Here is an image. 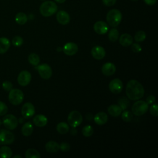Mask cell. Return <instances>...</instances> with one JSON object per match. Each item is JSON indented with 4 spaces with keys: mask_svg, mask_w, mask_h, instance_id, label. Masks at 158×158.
Listing matches in <instances>:
<instances>
[{
    "mask_svg": "<svg viewBox=\"0 0 158 158\" xmlns=\"http://www.w3.org/2000/svg\"><path fill=\"white\" fill-rule=\"evenodd\" d=\"M7 111L8 107L7 105L4 102L0 101V116H2L6 114Z\"/></svg>",
    "mask_w": 158,
    "mask_h": 158,
    "instance_id": "obj_36",
    "label": "cell"
},
{
    "mask_svg": "<svg viewBox=\"0 0 158 158\" xmlns=\"http://www.w3.org/2000/svg\"><path fill=\"white\" fill-rule=\"evenodd\" d=\"M2 86L3 89L6 91H10L12 89V84L9 81H5L3 82Z\"/></svg>",
    "mask_w": 158,
    "mask_h": 158,
    "instance_id": "obj_38",
    "label": "cell"
},
{
    "mask_svg": "<svg viewBox=\"0 0 158 158\" xmlns=\"http://www.w3.org/2000/svg\"><path fill=\"white\" fill-rule=\"evenodd\" d=\"M93 29L94 31L99 35H103L108 31L109 27L107 23L103 21L96 22L93 26Z\"/></svg>",
    "mask_w": 158,
    "mask_h": 158,
    "instance_id": "obj_14",
    "label": "cell"
},
{
    "mask_svg": "<svg viewBox=\"0 0 158 158\" xmlns=\"http://www.w3.org/2000/svg\"><path fill=\"white\" fill-rule=\"evenodd\" d=\"M31 79V73L28 71L23 70L19 74L17 77V81L20 85L22 86H25L30 83Z\"/></svg>",
    "mask_w": 158,
    "mask_h": 158,
    "instance_id": "obj_11",
    "label": "cell"
},
{
    "mask_svg": "<svg viewBox=\"0 0 158 158\" xmlns=\"http://www.w3.org/2000/svg\"><path fill=\"white\" fill-rule=\"evenodd\" d=\"M15 139V136L12 133L7 130H0V144H10Z\"/></svg>",
    "mask_w": 158,
    "mask_h": 158,
    "instance_id": "obj_8",
    "label": "cell"
},
{
    "mask_svg": "<svg viewBox=\"0 0 158 158\" xmlns=\"http://www.w3.org/2000/svg\"><path fill=\"white\" fill-rule=\"evenodd\" d=\"M35 109L34 106L30 102L25 103L21 109V113L22 116L25 118H31L35 114Z\"/></svg>",
    "mask_w": 158,
    "mask_h": 158,
    "instance_id": "obj_10",
    "label": "cell"
},
{
    "mask_svg": "<svg viewBox=\"0 0 158 158\" xmlns=\"http://www.w3.org/2000/svg\"><path fill=\"white\" fill-rule=\"evenodd\" d=\"M131 1H137V0H131Z\"/></svg>",
    "mask_w": 158,
    "mask_h": 158,
    "instance_id": "obj_47",
    "label": "cell"
},
{
    "mask_svg": "<svg viewBox=\"0 0 158 158\" xmlns=\"http://www.w3.org/2000/svg\"><path fill=\"white\" fill-rule=\"evenodd\" d=\"M2 123L9 130H14L18 125V120L12 114L6 115L2 118Z\"/></svg>",
    "mask_w": 158,
    "mask_h": 158,
    "instance_id": "obj_7",
    "label": "cell"
},
{
    "mask_svg": "<svg viewBox=\"0 0 158 158\" xmlns=\"http://www.w3.org/2000/svg\"><path fill=\"white\" fill-rule=\"evenodd\" d=\"M12 43L14 46L19 47V46H20L23 44V40L22 37H20L19 36H16L14 37V38L12 39Z\"/></svg>",
    "mask_w": 158,
    "mask_h": 158,
    "instance_id": "obj_35",
    "label": "cell"
},
{
    "mask_svg": "<svg viewBox=\"0 0 158 158\" xmlns=\"http://www.w3.org/2000/svg\"><path fill=\"white\" fill-rule=\"evenodd\" d=\"M2 124V121H1V120L0 119V125Z\"/></svg>",
    "mask_w": 158,
    "mask_h": 158,
    "instance_id": "obj_46",
    "label": "cell"
},
{
    "mask_svg": "<svg viewBox=\"0 0 158 158\" xmlns=\"http://www.w3.org/2000/svg\"><path fill=\"white\" fill-rule=\"evenodd\" d=\"M37 70L40 77L45 80H48L52 76V71L51 67L47 64H42L38 66Z\"/></svg>",
    "mask_w": 158,
    "mask_h": 158,
    "instance_id": "obj_9",
    "label": "cell"
},
{
    "mask_svg": "<svg viewBox=\"0 0 158 158\" xmlns=\"http://www.w3.org/2000/svg\"><path fill=\"white\" fill-rule=\"evenodd\" d=\"M118 104H119L118 106L121 107L122 110H125L129 106L130 101L128 99V98L123 96L120 98V99L118 100Z\"/></svg>",
    "mask_w": 158,
    "mask_h": 158,
    "instance_id": "obj_31",
    "label": "cell"
},
{
    "mask_svg": "<svg viewBox=\"0 0 158 158\" xmlns=\"http://www.w3.org/2000/svg\"><path fill=\"white\" fill-rule=\"evenodd\" d=\"M56 2H58V3H60V4H62V3H64L65 2L66 0H54Z\"/></svg>",
    "mask_w": 158,
    "mask_h": 158,
    "instance_id": "obj_44",
    "label": "cell"
},
{
    "mask_svg": "<svg viewBox=\"0 0 158 158\" xmlns=\"http://www.w3.org/2000/svg\"><path fill=\"white\" fill-rule=\"evenodd\" d=\"M33 123L39 127H44L48 123V118L46 116L42 114H38L35 116L33 119Z\"/></svg>",
    "mask_w": 158,
    "mask_h": 158,
    "instance_id": "obj_19",
    "label": "cell"
},
{
    "mask_svg": "<svg viewBox=\"0 0 158 158\" xmlns=\"http://www.w3.org/2000/svg\"><path fill=\"white\" fill-rule=\"evenodd\" d=\"M118 35H119V32L118 30L114 28L109 31L108 34V38L110 41L112 42H115L118 40Z\"/></svg>",
    "mask_w": 158,
    "mask_h": 158,
    "instance_id": "obj_29",
    "label": "cell"
},
{
    "mask_svg": "<svg viewBox=\"0 0 158 158\" xmlns=\"http://www.w3.org/2000/svg\"><path fill=\"white\" fill-rule=\"evenodd\" d=\"M57 11V6L52 1H47L43 2L40 7L41 14L46 17H50Z\"/></svg>",
    "mask_w": 158,
    "mask_h": 158,
    "instance_id": "obj_2",
    "label": "cell"
},
{
    "mask_svg": "<svg viewBox=\"0 0 158 158\" xmlns=\"http://www.w3.org/2000/svg\"><path fill=\"white\" fill-rule=\"evenodd\" d=\"M155 100H156L155 96H153V95H150L148 97H147V98H146V102L148 104H152L153 102H154Z\"/></svg>",
    "mask_w": 158,
    "mask_h": 158,
    "instance_id": "obj_42",
    "label": "cell"
},
{
    "mask_svg": "<svg viewBox=\"0 0 158 158\" xmlns=\"http://www.w3.org/2000/svg\"><path fill=\"white\" fill-rule=\"evenodd\" d=\"M62 50L66 55L73 56L78 52V47L76 43H72V42H69V43H66L64 46Z\"/></svg>",
    "mask_w": 158,
    "mask_h": 158,
    "instance_id": "obj_13",
    "label": "cell"
},
{
    "mask_svg": "<svg viewBox=\"0 0 158 158\" xmlns=\"http://www.w3.org/2000/svg\"><path fill=\"white\" fill-rule=\"evenodd\" d=\"M122 19V15L121 12L118 9H111L110 10L106 15V20L107 23L112 27H117L121 22Z\"/></svg>",
    "mask_w": 158,
    "mask_h": 158,
    "instance_id": "obj_3",
    "label": "cell"
},
{
    "mask_svg": "<svg viewBox=\"0 0 158 158\" xmlns=\"http://www.w3.org/2000/svg\"><path fill=\"white\" fill-rule=\"evenodd\" d=\"M9 101L13 105H19L23 100L24 95L23 92L19 89H12L9 91Z\"/></svg>",
    "mask_w": 158,
    "mask_h": 158,
    "instance_id": "obj_4",
    "label": "cell"
},
{
    "mask_svg": "<svg viewBox=\"0 0 158 158\" xmlns=\"http://www.w3.org/2000/svg\"><path fill=\"white\" fill-rule=\"evenodd\" d=\"M108 120V116L107 114L103 112L97 113L94 117V122L99 125H102L106 123Z\"/></svg>",
    "mask_w": 158,
    "mask_h": 158,
    "instance_id": "obj_18",
    "label": "cell"
},
{
    "mask_svg": "<svg viewBox=\"0 0 158 158\" xmlns=\"http://www.w3.org/2000/svg\"><path fill=\"white\" fill-rule=\"evenodd\" d=\"M68 123L73 128L79 126L83 122V117L80 112L73 110L70 112L67 118Z\"/></svg>",
    "mask_w": 158,
    "mask_h": 158,
    "instance_id": "obj_6",
    "label": "cell"
},
{
    "mask_svg": "<svg viewBox=\"0 0 158 158\" xmlns=\"http://www.w3.org/2000/svg\"><path fill=\"white\" fill-rule=\"evenodd\" d=\"M93 57L97 60H101L103 59L106 55V51L102 46H94L91 51Z\"/></svg>",
    "mask_w": 158,
    "mask_h": 158,
    "instance_id": "obj_15",
    "label": "cell"
},
{
    "mask_svg": "<svg viewBox=\"0 0 158 158\" xmlns=\"http://www.w3.org/2000/svg\"><path fill=\"white\" fill-rule=\"evenodd\" d=\"M119 43L123 46H128L133 43V38L130 34L123 33L119 38Z\"/></svg>",
    "mask_w": 158,
    "mask_h": 158,
    "instance_id": "obj_20",
    "label": "cell"
},
{
    "mask_svg": "<svg viewBox=\"0 0 158 158\" xmlns=\"http://www.w3.org/2000/svg\"><path fill=\"white\" fill-rule=\"evenodd\" d=\"M10 43L9 39L5 37L0 38V54H4L9 49Z\"/></svg>",
    "mask_w": 158,
    "mask_h": 158,
    "instance_id": "obj_21",
    "label": "cell"
},
{
    "mask_svg": "<svg viewBox=\"0 0 158 158\" xmlns=\"http://www.w3.org/2000/svg\"><path fill=\"white\" fill-rule=\"evenodd\" d=\"M132 112L136 116L144 114L148 110V104L144 101H138L132 106Z\"/></svg>",
    "mask_w": 158,
    "mask_h": 158,
    "instance_id": "obj_5",
    "label": "cell"
},
{
    "mask_svg": "<svg viewBox=\"0 0 158 158\" xmlns=\"http://www.w3.org/2000/svg\"><path fill=\"white\" fill-rule=\"evenodd\" d=\"M57 131L60 134H65L69 131V126L65 122H60L57 125Z\"/></svg>",
    "mask_w": 158,
    "mask_h": 158,
    "instance_id": "obj_27",
    "label": "cell"
},
{
    "mask_svg": "<svg viewBox=\"0 0 158 158\" xmlns=\"http://www.w3.org/2000/svg\"><path fill=\"white\" fill-rule=\"evenodd\" d=\"M101 70L104 75L110 76L115 72L116 67L113 63L106 62L102 66Z\"/></svg>",
    "mask_w": 158,
    "mask_h": 158,
    "instance_id": "obj_17",
    "label": "cell"
},
{
    "mask_svg": "<svg viewBox=\"0 0 158 158\" xmlns=\"http://www.w3.org/2000/svg\"><path fill=\"white\" fill-rule=\"evenodd\" d=\"M108 112L112 117H118L121 113L122 109L121 107L117 104H112L108 107Z\"/></svg>",
    "mask_w": 158,
    "mask_h": 158,
    "instance_id": "obj_23",
    "label": "cell"
},
{
    "mask_svg": "<svg viewBox=\"0 0 158 158\" xmlns=\"http://www.w3.org/2000/svg\"><path fill=\"white\" fill-rule=\"evenodd\" d=\"M28 17L27 15L23 12H19L15 17V20L19 25H24L27 22Z\"/></svg>",
    "mask_w": 158,
    "mask_h": 158,
    "instance_id": "obj_26",
    "label": "cell"
},
{
    "mask_svg": "<svg viewBox=\"0 0 158 158\" xmlns=\"http://www.w3.org/2000/svg\"><path fill=\"white\" fill-rule=\"evenodd\" d=\"M131 49L132 51L134 52H139L141 50H142V48H141V46L137 44V43H132L131 44Z\"/></svg>",
    "mask_w": 158,
    "mask_h": 158,
    "instance_id": "obj_40",
    "label": "cell"
},
{
    "mask_svg": "<svg viewBox=\"0 0 158 158\" xmlns=\"http://www.w3.org/2000/svg\"><path fill=\"white\" fill-rule=\"evenodd\" d=\"M123 87V85L122 81L118 78H115L111 80L109 84V88L114 94L120 93L122 91Z\"/></svg>",
    "mask_w": 158,
    "mask_h": 158,
    "instance_id": "obj_12",
    "label": "cell"
},
{
    "mask_svg": "<svg viewBox=\"0 0 158 158\" xmlns=\"http://www.w3.org/2000/svg\"><path fill=\"white\" fill-rule=\"evenodd\" d=\"M28 62L33 65H38L40 63V57L35 53H31L28 56Z\"/></svg>",
    "mask_w": 158,
    "mask_h": 158,
    "instance_id": "obj_30",
    "label": "cell"
},
{
    "mask_svg": "<svg viewBox=\"0 0 158 158\" xmlns=\"http://www.w3.org/2000/svg\"><path fill=\"white\" fill-rule=\"evenodd\" d=\"M45 149L50 153L57 152L59 150V144L56 141H49L46 144Z\"/></svg>",
    "mask_w": 158,
    "mask_h": 158,
    "instance_id": "obj_22",
    "label": "cell"
},
{
    "mask_svg": "<svg viewBox=\"0 0 158 158\" xmlns=\"http://www.w3.org/2000/svg\"><path fill=\"white\" fill-rule=\"evenodd\" d=\"M12 155L11 149L7 146H4L0 148V157L2 158H10Z\"/></svg>",
    "mask_w": 158,
    "mask_h": 158,
    "instance_id": "obj_25",
    "label": "cell"
},
{
    "mask_svg": "<svg viewBox=\"0 0 158 158\" xmlns=\"http://www.w3.org/2000/svg\"><path fill=\"white\" fill-rule=\"evenodd\" d=\"M102 3L106 6H112L114 5L117 0H102Z\"/></svg>",
    "mask_w": 158,
    "mask_h": 158,
    "instance_id": "obj_41",
    "label": "cell"
},
{
    "mask_svg": "<svg viewBox=\"0 0 158 158\" xmlns=\"http://www.w3.org/2000/svg\"><path fill=\"white\" fill-rule=\"evenodd\" d=\"M26 158H40V154L38 151L35 149L30 148L26 151L25 154Z\"/></svg>",
    "mask_w": 158,
    "mask_h": 158,
    "instance_id": "obj_28",
    "label": "cell"
},
{
    "mask_svg": "<svg viewBox=\"0 0 158 158\" xmlns=\"http://www.w3.org/2000/svg\"><path fill=\"white\" fill-rule=\"evenodd\" d=\"M82 133L83 136L89 137L93 133V128L91 125H86L82 129Z\"/></svg>",
    "mask_w": 158,
    "mask_h": 158,
    "instance_id": "obj_33",
    "label": "cell"
},
{
    "mask_svg": "<svg viewBox=\"0 0 158 158\" xmlns=\"http://www.w3.org/2000/svg\"><path fill=\"white\" fill-rule=\"evenodd\" d=\"M22 133L25 136H28L31 135L33 131V127L31 122H28L24 123L22 127Z\"/></svg>",
    "mask_w": 158,
    "mask_h": 158,
    "instance_id": "obj_24",
    "label": "cell"
},
{
    "mask_svg": "<svg viewBox=\"0 0 158 158\" xmlns=\"http://www.w3.org/2000/svg\"><path fill=\"white\" fill-rule=\"evenodd\" d=\"M151 114L154 117H157L158 115V106L156 104L152 105L149 109Z\"/></svg>",
    "mask_w": 158,
    "mask_h": 158,
    "instance_id": "obj_37",
    "label": "cell"
},
{
    "mask_svg": "<svg viewBox=\"0 0 158 158\" xmlns=\"http://www.w3.org/2000/svg\"><path fill=\"white\" fill-rule=\"evenodd\" d=\"M57 22L61 25H67L69 23L70 17L69 14L64 10H59L56 15Z\"/></svg>",
    "mask_w": 158,
    "mask_h": 158,
    "instance_id": "obj_16",
    "label": "cell"
},
{
    "mask_svg": "<svg viewBox=\"0 0 158 158\" xmlns=\"http://www.w3.org/2000/svg\"><path fill=\"white\" fill-rule=\"evenodd\" d=\"M13 157H14V158H16V157H19V158H21L22 157H21L20 156H19V155H16V156H14Z\"/></svg>",
    "mask_w": 158,
    "mask_h": 158,
    "instance_id": "obj_45",
    "label": "cell"
},
{
    "mask_svg": "<svg viewBox=\"0 0 158 158\" xmlns=\"http://www.w3.org/2000/svg\"><path fill=\"white\" fill-rule=\"evenodd\" d=\"M125 92L128 99L136 101L143 97L144 89L139 81L136 80H131L127 83Z\"/></svg>",
    "mask_w": 158,
    "mask_h": 158,
    "instance_id": "obj_1",
    "label": "cell"
},
{
    "mask_svg": "<svg viewBox=\"0 0 158 158\" xmlns=\"http://www.w3.org/2000/svg\"><path fill=\"white\" fill-rule=\"evenodd\" d=\"M70 146L69 143L64 142V143H62L60 145H59V149L64 152H66L68 151L70 149Z\"/></svg>",
    "mask_w": 158,
    "mask_h": 158,
    "instance_id": "obj_39",
    "label": "cell"
},
{
    "mask_svg": "<svg viewBox=\"0 0 158 158\" xmlns=\"http://www.w3.org/2000/svg\"><path fill=\"white\" fill-rule=\"evenodd\" d=\"M122 114V118L125 122H130L133 118V114L129 110H125Z\"/></svg>",
    "mask_w": 158,
    "mask_h": 158,
    "instance_id": "obj_34",
    "label": "cell"
},
{
    "mask_svg": "<svg viewBox=\"0 0 158 158\" xmlns=\"http://www.w3.org/2000/svg\"><path fill=\"white\" fill-rule=\"evenodd\" d=\"M143 1L147 5H149V6L154 5L157 2V0H143Z\"/></svg>",
    "mask_w": 158,
    "mask_h": 158,
    "instance_id": "obj_43",
    "label": "cell"
},
{
    "mask_svg": "<svg viewBox=\"0 0 158 158\" xmlns=\"http://www.w3.org/2000/svg\"><path fill=\"white\" fill-rule=\"evenodd\" d=\"M146 33L143 31H137L135 35L134 39L137 42H142L146 39Z\"/></svg>",
    "mask_w": 158,
    "mask_h": 158,
    "instance_id": "obj_32",
    "label": "cell"
}]
</instances>
